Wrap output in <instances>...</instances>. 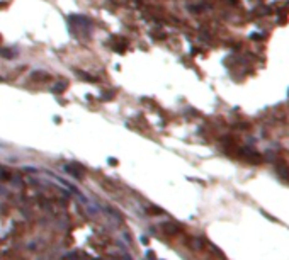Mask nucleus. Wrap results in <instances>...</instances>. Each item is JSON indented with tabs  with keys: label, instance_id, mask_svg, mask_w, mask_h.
<instances>
[{
	"label": "nucleus",
	"instance_id": "1",
	"mask_svg": "<svg viewBox=\"0 0 289 260\" xmlns=\"http://www.w3.org/2000/svg\"><path fill=\"white\" fill-rule=\"evenodd\" d=\"M68 20H70V24H75L78 27H87V29L92 27V20L85 16H77V14H73V16L68 17Z\"/></svg>",
	"mask_w": 289,
	"mask_h": 260
}]
</instances>
